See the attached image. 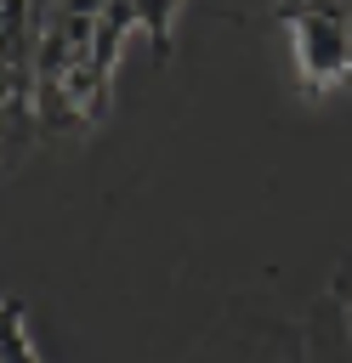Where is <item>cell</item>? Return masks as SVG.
I'll return each mask as SVG.
<instances>
[{
    "mask_svg": "<svg viewBox=\"0 0 352 363\" xmlns=\"http://www.w3.org/2000/svg\"><path fill=\"white\" fill-rule=\"evenodd\" d=\"M318 57H324L329 68H341V40H335V28H318V23H307V62L318 68Z\"/></svg>",
    "mask_w": 352,
    "mask_h": 363,
    "instance_id": "1",
    "label": "cell"
}]
</instances>
